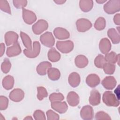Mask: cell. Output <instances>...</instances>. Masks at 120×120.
<instances>
[{"instance_id": "obj_1", "label": "cell", "mask_w": 120, "mask_h": 120, "mask_svg": "<svg viewBox=\"0 0 120 120\" xmlns=\"http://www.w3.org/2000/svg\"><path fill=\"white\" fill-rule=\"evenodd\" d=\"M102 100L103 103L108 106L117 107L120 105L119 100L111 91H106L103 93Z\"/></svg>"}, {"instance_id": "obj_2", "label": "cell", "mask_w": 120, "mask_h": 120, "mask_svg": "<svg viewBox=\"0 0 120 120\" xmlns=\"http://www.w3.org/2000/svg\"><path fill=\"white\" fill-rule=\"evenodd\" d=\"M104 10L108 14H113L120 10V0H109L104 5Z\"/></svg>"}, {"instance_id": "obj_3", "label": "cell", "mask_w": 120, "mask_h": 120, "mask_svg": "<svg viewBox=\"0 0 120 120\" xmlns=\"http://www.w3.org/2000/svg\"><path fill=\"white\" fill-rule=\"evenodd\" d=\"M56 46L61 52L68 53L73 50L74 45L73 42L71 40L58 41L56 42Z\"/></svg>"}, {"instance_id": "obj_4", "label": "cell", "mask_w": 120, "mask_h": 120, "mask_svg": "<svg viewBox=\"0 0 120 120\" xmlns=\"http://www.w3.org/2000/svg\"><path fill=\"white\" fill-rule=\"evenodd\" d=\"M41 46L39 42L35 41L33 43V48L31 49H25L23 50V53L28 58H35L39 54L40 52Z\"/></svg>"}, {"instance_id": "obj_5", "label": "cell", "mask_w": 120, "mask_h": 120, "mask_svg": "<svg viewBox=\"0 0 120 120\" xmlns=\"http://www.w3.org/2000/svg\"><path fill=\"white\" fill-rule=\"evenodd\" d=\"M48 28V23L44 19L38 20L32 26L33 33L36 35H39L46 30Z\"/></svg>"}, {"instance_id": "obj_6", "label": "cell", "mask_w": 120, "mask_h": 120, "mask_svg": "<svg viewBox=\"0 0 120 120\" xmlns=\"http://www.w3.org/2000/svg\"><path fill=\"white\" fill-rule=\"evenodd\" d=\"M39 39L41 43L47 47H52L55 44L54 38L51 32H45L40 36Z\"/></svg>"}, {"instance_id": "obj_7", "label": "cell", "mask_w": 120, "mask_h": 120, "mask_svg": "<svg viewBox=\"0 0 120 120\" xmlns=\"http://www.w3.org/2000/svg\"><path fill=\"white\" fill-rule=\"evenodd\" d=\"M76 26L78 31L84 32L90 30L92 26L91 22L86 18H80L76 22Z\"/></svg>"}, {"instance_id": "obj_8", "label": "cell", "mask_w": 120, "mask_h": 120, "mask_svg": "<svg viewBox=\"0 0 120 120\" xmlns=\"http://www.w3.org/2000/svg\"><path fill=\"white\" fill-rule=\"evenodd\" d=\"M80 116L84 120H91L94 117V111L92 106L86 105L83 106L80 111Z\"/></svg>"}, {"instance_id": "obj_9", "label": "cell", "mask_w": 120, "mask_h": 120, "mask_svg": "<svg viewBox=\"0 0 120 120\" xmlns=\"http://www.w3.org/2000/svg\"><path fill=\"white\" fill-rule=\"evenodd\" d=\"M22 9V18L26 23L30 25L37 20V16L33 12L24 8Z\"/></svg>"}, {"instance_id": "obj_10", "label": "cell", "mask_w": 120, "mask_h": 120, "mask_svg": "<svg viewBox=\"0 0 120 120\" xmlns=\"http://www.w3.org/2000/svg\"><path fill=\"white\" fill-rule=\"evenodd\" d=\"M24 97V91L21 89L16 88L12 90L9 93V98L13 101L19 102L22 101Z\"/></svg>"}, {"instance_id": "obj_11", "label": "cell", "mask_w": 120, "mask_h": 120, "mask_svg": "<svg viewBox=\"0 0 120 120\" xmlns=\"http://www.w3.org/2000/svg\"><path fill=\"white\" fill-rule=\"evenodd\" d=\"M51 107L60 114L64 113L68 109V106L67 103L65 101H57L51 102Z\"/></svg>"}, {"instance_id": "obj_12", "label": "cell", "mask_w": 120, "mask_h": 120, "mask_svg": "<svg viewBox=\"0 0 120 120\" xmlns=\"http://www.w3.org/2000/svg\"><path fill=\"white\" fill-rule=\"evenodd\" d=\"M5 42L7 46L12 45L17 42L18 39V34L13 31L7 32L4 36Z\"/></svg>"}, {"instance_id": "obj_13", "label": "cell", "mask_w": 120, "mask_h": 120, "mask_svg": "<svg viewBox=\"0 0 120 120\" xmlns=\"http://www.w3.org/2000/svg\"><path fill=\"white\" fill-rule=\"evenodd\" d=\"M101 84L106 90H112L117 84V81L112 76H108L105 77L102 81Z\"/></svg>"}, {"instance_id": "obj_14", "label": "cell", "mask_w": 120, "mask_h": 120, "mask_svg": "<svg viewBox=\"0 0 120 120\" xmlns=\"http://www.w3.org/2000/svg\"><path fill=\"white\" fill-rule=\"evenodd\" d=\"M53 34L58 39H66L69 38L70 33L65 29L62 27L55 28L53 30Z\"/></svg>"}, {"instance_id": "obj_15", "label": "cell", "mask_w": 120, "mask_h": 120, "mask_svg": "<svg viewBox=\"0 0 120 120\" xmlns=\"http://www.w3.org/2000/svg\"><path fill=\"white\" fill-rule=\"evenodd\" d=\"M89 101L90 105L93 106L98 105L100 103L101 95L98 90L94 89L91 91Z\"/></svg>"}, {"instance_id": "obj_16", "label": "cell", "mask_w": 120, "mask_h": 120, "mask_svg": "<svg viewBox=\"0 0 120 120\" xmlns=\"http://www.w3.org/2000/svg\"><path fill=\"white\" fill-rule=\"evenodd\" d=\"M22 52V50L19 44L17 42L11 46L7 48L6 54L9 57H13L18 55Z\"/></svg>"}, {"instance_id": "obj_17", "label": "cell", "mask_w": 120, "mask_h": 120, "mask_svg": "<svg viewBox=\"0 0 120 120\" xmlns=\"http://www.w3.org/2000/svg\"><path fill=\"white\" fill-rule=\"evenodd\" d=\"M85 81L86 84L89 87L94 88L99 84L100 79L97 75L95 74H91L87 76Z\"/></svg>"}, {"instance_id": "obj_18", "label": "cell", "mask_w": 120, "mask_h": 120, "mask_svg": "<svg viewBox=\"0 0 120 120\" xmlns=\"http://www.w3.org/2000/svg\"><path fill=\"white\" fill-rule=\"evenodd\" d=\"M67 100L70 106H76L79 103L80 98L79 95L75 91H70L67 95Z\"/></svg>"}, {"instance_id": "obj_19", "label": "cell", "mask_w": 120, "mask_h": 120, "mask_svg": "<svg viewBox=\"0 0 120 120\" xmlns=\"http://www.w3.org/2000/svg\"><path fill=\"white\" fill-rule=\"evenodd\" d=\"M111 44L110 40L107 38L101 39L99 44V48L100 52L103 54H106L111 49Z\"/></svg>"}, {"instance_id": "obj_20", "label": "cell", "mask_w": 120, "mask_h": 120, "mask_svg": "<svg viewBox=\"0 0 120 120\" xmlns=\"http://www.w3.org/2000/svg\"><path fill=\"white\" fill-rule=\"evenodd\" d=\"M52 64L48 61L40 62L36 68L37 73L40 75H45L46 74L48 68H51Z\"/></svg>"}, {"instance_id": "obj_21", "label": "cell", "mask_w": 120, "mask_h": 120, "mask_svg": "<svg viewBox=\"0 0 120 120\" xmlns=\"http://www.w3.org/2000/svg\"><path fill=\"white\" fill-rule=\"evenodd\" d=\"M68 81L69 84L71 87L73 88L77 87L80 84L81 82V78L79 74L75 72L71 73L69 75Z\"/></svg>"}, {"instance_id": "obj_22", "label": "cell", "mask_w": 120, "mask_h": 120, "mask_svg": "<svg viewBox=\"0 0 120 120\" xmlns=\"http://www.w3.org/2000/svg\"><path fill=\"white\" fill-rule=\"evenodd\" d=\"M107 36L114 44H119L120 42V36L119 32L114 28H110L107 31Z\"/></svg>"}, {"instance_id": "obj_23", "label": "cell", "mask_w": 120, "mask_h": 120, "mask_svg": "<svg viewBox=\"0 0 120 120\" xmlns=\"http://www.w3.org/2000/svg\"><path fill=\"white\" fill-rule=\"evenodd\" d=\"M87 58L83 55H77L75 59V63L76 66L79 68H82L86 67L88 64Z\"/></svg>"}, {"instance_id": "obj_24", "label": "cell", "mask_w": 120, "mask_h": 120, "mask_svg": "<svg viewBox=\"0 0 120 120\" xmlns=\"http://www.w3.org/2000/svg\"><path fill=\"white\" fill-rule=\"evenodd\" d=\"M93 6V1L92 0H81L79 1V7L81 10L84 12H88L91 10Z\"/></svg>"}, {"instance_id": "obj_25", "label": "cell", "mask_w": 120, "mask_h": 120, "mask_svg": "<svg viewBox=\"0 0 120 120\" xmlns=\"http://www.w3.org/2000/svg\"><path fill=\"white\" fill-rule=\"evenodd\" d=\"M105 59L107 63L114 64L115 63H118L119 65V60H120V54H117L114 52H111L109 53H107L105 54Z\"/></svg>"}, {"instance_id": "obj_26", "label": "cell", "mask_w": 120, "mask_h": 120, "mask_svg": "<svg viewBox=\"0 0 120 120\" xmlns=\"http://www.w3.org/2000/svg\"><path fill=\"white\" fill-rule=\"evenodd\" d=\"M14 82L15 81L14 77L10 75H8L3 79L2 84L3 87L5 89L7 90H9L13 88Z\"/></svg>"}, {"instance_id": "obj_27", "label": "cell", "mask_w": 120, "mask_h": 120, "mask_svg": "<svg viewBox=\"0 0 120 120\" xmlns=\"http://www.w3.org/2000/svg\"><path fill=\"white\" fill-rule=\"evenodd\" d=\"M47 56L49 60L52 62L58 61L61 57L60 53L54 48H52L48 51Z\"/></svg>"}, {"instance_id": "obj_28", "label": "cell", "mask_w": 120, "mask_h": 120, "mask_svg": "<svg viewBox=\"0 0 120 120\" xmlns=\"http://www.w3.org/2000/svg\"><path fill=\"white\" fill-rule=\"evenodd\" d=\"M47 75L48 78L52 81H57L60 77V70L55 68H50L48 69Z\"/></svg>"}, {"instance_id": "obj_29", "label": "cell", "mask_w": 120, "mask_h": 120, "mask_svg": "<svg viewBox=\"0 0 120 120\" xmlns=\"http://www.w3.org/2000/svg\"><path fill=\"white\" fill-rule=\"evenodd\" d=\"M20 37L24 46L27 49H31L32 48L31 45L32 43L30 37L26 33L22 31L20 32Z\"/></svg>"}, {"instance_id": "obj_30", "label": "cell", "mask_w": 120, "mask_h": 120, "mask_svg": "<svg viewBox=\"0 0 120 120\" xmlns=\"http://www.w3.org/2000/svg\"><path fill=\"white\" fill-rule=\"evenodd\" d=\"M106 26V21L105 19L103 17H98L95 22L94 28L98 30H103Z\"/></svg>"}, {"instance_id": "obj_31", "label": "cell", "mask_w": 120, "mask_h": 120, "mask_svg": "<svg viewBox=\"0 0 120 120\" xmlns=\"http://www.w3.org/2000/svg\"><path fill=\"white\" fill-rule=\"evenodd\" d=\"M106 63L104 56L102 54H98L95 59L94 64L98 68H103L104 65Z\"/></svg>"}, {"instance_id": "obj_32", "label": "cell", "mask_w": 120, "mask_h": 120, "mask_svg": "<svg viewBox=\"0 0 120 120\" xmlns=\"http://www.w3.org/2000/svg\"><path fill=\"white\" fill-rule=\"evenodd\" d=\"M115 65L112 63H105L103 68L104 72L107 75H112L115 70Z\"/></svg>"}, {"instance_id": "obj_33", "label": "cell", "mask_w": 120, "mask_h": 120, "mask_svg": "<svg viewBox=\"0 0 120 120\" xmlns=\"http://www.w3.org/2000/svg\"><path fill=\"white\" fill-rule=\"evenodd\" d=\"M37 91L38 94L37 95L38 99L41 101L44 98H46L48 96V93L47 91L45 88L42 86H39L37 88Z\"/></svg>"}, {"instance_id": "obj_34", "label": "cell", "mask_w": 120, "mask_h": 120, "mask_svg": "<svg viewBox=\"0 0 120 120\" xmlns=\"http://www.w3.org/2000/svg\"><path fill=\"white\" fill-rule=\"evenodd\" d=\"M11 68V63L9 60L8 58H5L1 65V69L2 72L4 74L8 73Z\"/></svg>"}, {"instance_id": "obj_35", "label": "cell", "mask_w": 120, "mask_h": 120, "mask_svg": "<svg viewBox=\"0 0 120 120\" xmlns=\"http://www.w3.org/2000/svg\"><path fill=\"white\" fill-rule=\"evenodd\" d=\"M51 102L57 101H62L64 99V97L61 93H52L51 94L49 97Z\"/></svg>"}, {"instance_id": "obj_36", "label": "cell", "mask_w": 120, "mask_h": 120, "mask_svg": "<svg viewBox=\"0 0 120 120\" xmlns=\"http://www.w3.org/2000/svg\"><path fill=\"white\" fill-rule=\"evenodd\" d=\"M0 9L3 12L8 14H11L10 6L8 1L6 0H0Z\"/></svg>"}, {"instance_id": "obj_37", "label": "cell", "mask_w": 120, "mask_h": 120, "mask_svg": "<svg viewBox=\"0 0 120 120\" xmlns=\"http://www.w3.org/2000/svg\"><path fill=\"white\" fill-rule=\"evenodd\" d=\"M8 105V98L4 96H0V110H6Z\"/></svg>"}, {"instance_id": "obj_38", "label": "cell", "mask_w": 120, "mask_h": 120, "mask_svg": "<svg viewBox=\"0 0 120 120\" xmlns=\"http://www.w3.org/2000/svg\"><path fill=\"white\" fill-rule=\"evenodd\" d=\"M33 116L36 120H45L46 119L44 112L40 110H36L33 113Z\"/></svg>"}, {"instance_id": "obj_39", "label": "cell", "mask_w": 120, "mask_h": 120, "mask_svg": "<svg viewBox=\"0 0 120 120\" xmlns=\"http://www.w3.org/2000/svg\"><path fill=\"white\" fill-rule=\"evenodd\" d=\"M46 114L47 119L48 120H58L60 119L59 114L52 110H48L46 112Z\"/></svg>"}, {"instance_id": "obj_40", "label": "cell", "mask_w": 120, "mask_h": 120, "mask_svg": "<svg viewBox=\"0 0 120 120\" xmlns=\"http://www.w3.org/2000/svg\"><path fill=\"white\" fill-rule=\"evenodd\" d=\"M95 119L99 120H111L110 116L103 111H99L96 113L95 115Z\"/></svg>"}, {"instance_id": "obj_41", "label": "cell", "mask_w": 120, "mask_h": 120, "mask_svg": "<svg viewBox=\"0 0 120 120\" xmlns=\"http://www.w3.org/2000/svg\"><path fill=\"white\" fill-rule=\"evenodd\" d=\"M14 6L16 8H24L27 6V1L26 0H14L13 1Z\"/></svg>"}, {"instance_id": "obj_42", "label": "cell", "mask_w": 120, "mask_h": 120, "mask_svg": "<svg viewBox=\"0 0 120 120\" xmlns=\"http://www.w3.org/2000/svg\"><path fill=\"white\" fill-rule=\"evenodd\" d=\"M113 21L114 23L117 25H120V14H116L113 17Z\"/></svg>"}, {"instance_id": "obj_43", "label": "cell", "mask_w": 120, "mask_h": 120, "mask_svg": "<svg viewBox=\"0 0 120 120\" xmlns=\"http://www.w3.org/2000/svg\"><path fill=\"white\" fill-rule=\"evenodd\" d=\"M0 56L2 57L3 55L4 54L5 51V46L4 43H1L0 44Z\"/></svg>"}, {"instance_id": "obj_44", "label": "cell", "mask_w": 120, "mask_h": 120, "mask_svg": "<svg viewBox=\"0 0 120 120\" xmlns=\"http://www.w3.org/2000/svg\"><path fill=\"white\" fill-rule=\"evenodd\" d=\"M66 1V0H54V2H55L58 5H61L64 4L65 2Z\"/></svg>"}, {"instance_id": "obj_45", "label": "cell", "mask_w": 120, "mask_h": 120, "mask_svg": "<svg viewBox=\"0 0 120 120\" xmlns=\"http://www.w3.org/2000/svg\"><path fill=\"white\" fill-rule=\"evenodd\" d=\"M96 2L99 3V4H103L106 1V0H96Z\"/></svg>"}, {"instance_id": "obj_46", "label": "cell", "mask_w": 120, "mask_h": 120, "mask_svg": "<svg viewBox=\"0 0 120 120\" xmlns=\"http://www.w3.org/2000/svg\"><path fill=\"white\" fill-rule=\"evenodd\" d=\"M24 120H33V118L30 116H28L27 117H26L25 118H24Z\"/></svg>"}]
</instances>
